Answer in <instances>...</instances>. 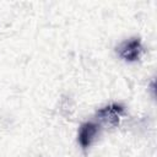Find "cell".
Returning <instances> with one entry per match:
<instances>
[{
    "label": "cell",
    "instance_id": "cell-3",
    "mask_svg": "<svg viewBox=\"0 0 157 157\" xmlns=\"http://www.w3.org/2000/svg\"><path fill=\"white\" fill-rule=\"evenodd\" d=\"M123 113H124V107L114 103V104H110V105H107V107L99 109L97 112V117L102 121H105L112 125H117L119 121V118L123 115Z\"/></svg>",
    "mask_w": 157,
    "mask_h": 157
},
{
    "label": "cell",
    "instance_id": "cell-2",
    "mask_svg": "<svg viewBox=\"0 0 157 157\" xmlns=\"http://www.w3.org/2000/svg\"><path fill=\"white\" fill-rule=\"evenodd\" d=\"M98 130H99V126L93 121L83 123L80 126L77 140L82 148H87L91 146V144L94 141V139L98 134Z\"/></svg>",
    "mask_w": 157,
    "mask_h": 157
},
{
    "label": "cell",
    "instance_id": "cell-1",
    "mask_svg": "<svg viewBox=\"0 0 157 157\" xmlns=\"http://www.w3.org/2000/svg\"><path fill=\"white\" fill-rule=\"evenodd\" d=\"M142 52H144V47L139 38L126 39L117 48L118 55L125 61H130V63L139 60L141 58Z\"/></svg>",
    "mask_w": 157,
    "mask_h": 157
}]
</instances>
